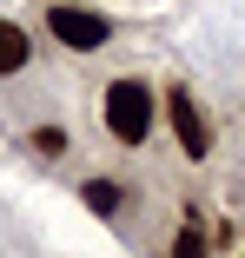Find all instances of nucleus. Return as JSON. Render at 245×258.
<instances>
[{
    "instance_id": "5",
    "label": "nucleus",
    "mask_w": 245,
    "mask_h": 258,
    "mask_svg": "<svg viewBox=\"0 0 245 258\" xmlns=\"http://www.w3.org/2000/svg\"><path fill=\"white\" fill-rule=\"evenodd\" d=\"M80 199H86V205H93V212H100V219H113L119 205H126V192H119L113 179H86V185H80Z\"/></svg>"
},
{
    "instance_id": "7",
    "label": "nucleus",
    "mask_w": 245,
    "mask_h": 258,
    "mask_svg": "<svg viewBox=\"0 0 245 258\" xmlns=\"http://www.w3.org/2000/svg\"><path fill=\"white\" fill-rule=\"evenodd\" d=\"M33 152H40V159H60V152H67V133L60 126H40L33 133Z\"/></svg>"
},
{
    "instance_id": "6",
    "label": "nucleus",
    "mask_w": 245,
    "mask_h": 258,
    "mask_svg": "<svg viewBox=\"0 0 245 258\" xmlns=\"http://www.w3.org/2000/svg\"><path fill=\"white\" fill-rule=\"evenodd\" d=\"M206 251H212V238H206L199 219H186V225L172 232V258H206Z\"/></svg>"
},
{
    "instance_id": "1",
    "label": "nucleus",
    "mask_w": 245,
    "mask_h": 258,
    "mask_svg": "<svg viewBox=\"0 0 245 258\" xmlns=\"http://www.w3.org/2000/svg\"><path fill=\"white\" fill-rule=\"evenodd\" d=\"M100 119H106V133H113L119 146H146L153 126H159L153 86H146V80H113V86L100 93Z\"/></svg>"
},
{
    "instance_id": "4",
    "label": "nucleus",
    "mask_w": 245,
    "mask_h": 258,
    "mask_svg": "<svg viewBox=\"0 0 245 258\" xmlns=\"http://www.w3.org/2000/svg\"><path fill=\"white\" fill-rule=\"evenodd\" d=\"M27 60H33V40H27V27L0 20V80H14V73H20Z\"/></svg>"
},
{
    "instance_id": "2",
    "label": "nucleus",
    "mask_w": 245,
    "mask_h": 258,
    "mask_svg": "<svg viewBox=\"0 0 245 258\" xmlns=\"http://www.w3.org/2000/svg\"><path fill=\"white\" fill-rule=\"evenodd\" d=\"M46 33H53L67 53H100V46L113 40V20L93 14V7H73V0H60L53 14H46Z\"/></svg>"
},
{
    "instance_id": "3",
    "label": "nucleus",
    "mask_w": 245,
    "mask_h": 258,
    "mask_svg": "<svg viewBox=\"0 0 245 258\" xmlns=\"http://www.w3.org/2000/svg\"><path fill=\"white\" fill-rule=\"evenodd\" d=\"M166 119H172V133H179V152H186V159H206V152H212V126L199 119V106H192L186 86L166 93Z\"/></svg>"
}]
</instances>
